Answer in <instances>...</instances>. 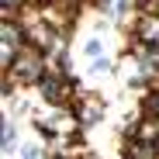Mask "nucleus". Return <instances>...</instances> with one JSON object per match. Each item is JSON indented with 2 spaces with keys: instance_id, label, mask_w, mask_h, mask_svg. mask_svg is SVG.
<instances>
[]
</instances>
